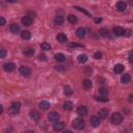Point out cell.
<instances>
[{"label": "cell", "instance_id": "obj_1", "mask_svg": "<svg viewBox=\"0 0 133 133\" xmlns=\"http://www.w3.org/2000/svg\"><path fill=\"white\" fill-rule=\"evenodd\" d=\"M20 107H21V103L20 102H18V101L13 102L12 105H10L9 110H8V113L9 114H17L20 111Z\"/></svg>", "mask_w": 133, "mask_h": 133}, {"label": "cell", "instance_id": "obj_2", "mask_svg": "<svg viewBox=\"0 0 133 133\" xmlns=\"http://www.w3.org/2000/svg\"><path fill=\"white\" fill-rule=\"evenodd\" d=\"M72 126H73V128H75L77 130H81L84 128L85 124H84V121L82 119H75L72 122Z\"/></svg>", "mask_w": 133, "mask_h": 133}, {"label": "cell", "instance_id": "obj_3", "mask_svg": "<svg viewBox=\"0 0 133 133\" xmlns=\"http://www.w3.org/2000/svg\"><path fill=\"white\" fill-rule=\"evenodd\" d=\"M123 122V115H122L120 112H114L111 115V123L114 125H119Z\"/></svg>", "mask_w": 133, "mask_h": 133}, {"label": "cell", "instance_id": "obj_4", "mask_svg": "<svg viewBox=\"0 0 133 133\" xmlns=\"http://www.w3.org/2000/svg\"><path fill=\"white\" fill-rule=\"evenodd\" d=\"M19 71H20V74L24 77H29L31 75V70L29 68H27V66H24V65H22Z\"/></svg>", "mask_w": 133, "mask_h": 133}, {"label": "cell", "instance_id": "obj_5", "mask_svg": "<svg viewBox=\"0 0 133 133\" xmlns=\"http://www.w3.org/2000/svg\"><path fill=\"white\" fill-rule=\"evenodd\" d=\"M90 123H91V125L93 126V127H98V126H100V124H101V121H100V118L99 117H97V115H93L92 118H91V120H90Z\"/></svg>", "mask_w": 133, "mask_h": 133}, {"label": "cell", "instance_id": "obj_6", "mask_svg": "<svg viewBox=\"0 0 133 133\" xmlns=\"http://www.w3.org/2000/svg\"><path fill=\"white\" fill-rule=\"evenodd\" d=\"M15 69H16V65L13 62H7V63L3 64V70L5 72H13Z\"/></svg>", "mask_w": 133, "mask_h": 133}, {"label": "cell", "instance_id": "obj_7", "mask_svg": "<svg viewBox=\"0 0 133 133\" xmlns=\"http://www.w3.org/2000/svg\"><path fill=\"white\" fill-rule=\"evenodd\" d=\"M48 120L50 122H57L59 120V114L57 112H55V111H52L48 114Z\"/></svg>", "mask_w": 133, "mask_h": 133}, {"label": "cell", "instance_id": "obj_8", "mask_svg": "<svg viewBox=\"0 0 133 133\" xmlns=\"http://www.w3.org/2000/svg\"><path fill=\"white\" fill-rule=\"evenodd\" d=\"M115 8L119 10V12H125V9L127 8V4L124 1H119L115 4Z\"/></svg>", "mask_w": 133, "mask_h": 133}, {"label": "cell", "instance_id": "obj_9", "mask_svg": "<svg viewBox=\"0 0 133 133\" xmlns=\"http://www.w3.org/2000/svg\"><path fill=\"white\" fill-rule=\"evenodd\" d=\"M21 21H22V24L25 25V26H30L32 24V18L29 17V16H24Z\"/></svg>", "mask_w": 133, "mask_h": 133}, {"label": "cell", "instance_id": "obj_10", "mask_svg": "<svg viewBox=\"0 0 133 133\" xmlns=\"http://www.w3.org/2000/svg\"><path fill=\"white\" fill-rule=\"evenodd\" d=\"M77 113H78L79 115H81V117L86 115L87 114V108L85 106H82V105L78 106V108H77Z\"/></svg>", "mask_w": 133, "mask_h": 133}, {"label": "cell", "instance_id": "obj_11", "mask_svg": "<svg viewBox=\"0 0 133 133\" xmlns=\"http://www.w3.org/2000/svg\"><path fill=\"white\" fill-rule=\"evenodd\" d=\"M53 129L55 131H62L64 129V123H62V122H56L53 125Z\"/></svg>", "mask_w": 133, "mask_h": 133}, {"label": "cell", "instance_id": "obj_12", "mask_svg": "<svg viewBox=\"0 0 133 133\" xmlns=\"http://www.w3.org/2000/svg\"><path fill=\"white\" fill-rule=\"evenodd\" d=\"M113 32H114V35H115L117 37H122V36L125 35V30L122 28V27H120V26L114 27V28H113Z\"/></svg>", "mask_w": 133, "mask_h": 133}, {"label": "cell", "instance_id": "obj_13", "mask_svg": "<svg viewBox=\"0 0 133 133\" xmlns=\"http://www.w3.org/2000/svg\"><path fill=\"white\" fill-rule=\"evenodd\" d=\"M65 56L62 54V53H57V54H55L54 55V59L56 60V61H58V62H63V61H65Z\"/></svg>", "mask_w": 133, "mask_h": 133}, {"label": "cell", "instance_id": "obj_14", "mask_svg": "<svg viewBox=\"0 0 133 133\" xmlns=\"http://www.w3.org/2000/svg\"><path fill=\"white\" fill-rule=\"evenodd\" d=\"M39 107H40L41 109L46 110V109L50 108V103L47 101V100H44V101H42V102L39 103Z\"/></svg>", "mask_w": 133, "mask_h": 133}, {"label": "cell", "instance_id": "obj_15", "mask_svg": "<svg viewBox=\"0 0 133 133\" xmlns=\"http://www.w3.org/2000/svg\"><path fill=\"white\" fill-rule=\"evenodd\" d=\"M29 117H30L33 121H39V120H40V118H41L40 113H39L38 111H36V110H31L30 113H29Z\"/></svg>", "mask_w": 133, "mask_h": 133}, {"label": "cell", "instance_id": "obj_16", "mask_svg": "<svg viewBox=\"0 0 133 133\" xmlns=\"http://www.w3.org/2000/svg\"><path fill=\"white\" fill-rule=\"evenodd\" d=\"M85 33H86V31H85V29L82 28V27H80V28H78V29L76 30V35H77V37L80 38V39H82V38L85 37Z\"/></svg>", "mask_w": 133, "mask_h": 133}, {"label": "cell", "instance_id": "obj_17", "mask_svg": "<svg viewBox=\"0 0 133 133\" xmlns=\"http://www.w3.org/2000/svg\"><path fill=\"white\" fill-rule=\"evenodd\" d=\"M130 80H131V76L129 74H124V75H122V77H121V81H122V83H124V84L130 82Z\"/></svg>", "mask_w": 133, "mask_h": 133}, {"label": "cell", "instance_id": "obj_18", "mask_svg": "<svg viewBox=\"0 0 133 133\" xmlns=\"http://www.w3.org/2000/svg\"><path fill=\"white\" fill-rule=\"evenodd\" d=\"M21 38L23 39V40H29L30 38H31V33H30V31H28V30H23L21 32Z\"/></svg>", "mask_w": 133, "mask_h": 133}, {"label": "cell", "instance_id": "obj_19", "mask_svg": "<svg viewBox=\"0 0 133 133\" xmlns=\"http://www.w3.org/2000/svg\"><path fill=\"white\" fill-rule=\"evenodd\" d=\"M113 71H114V73H117V74H121L122 72L124 71V65H123V64H121V63L115 64V65H114V68H113Z\"/></svg>", "mask_w": 133, "mask_h": 133}, {"label": "cell", "instance_id": "obj_20", "mask_svg": "<svg viewBox=\"0 0 133 133\" xmlns=\"http://www.w3.org/2000/svg\"><path fill=\"white\" fill-rule=\"evenodd\" d=\"M99 95H100V97L108 98V90H107L106 87H101L99 90Z\"/></svg>", "mask_w": 133, "mask_h": 133}, {"label": "cell", "instance_id": "obj_21", "mask_svg": "<svg viewBox=\"0 0 133 133\" xmlns=\"http://www.w3.org/2000/svg\"><path fill=\"white\" fill-rule=\"evenodd\" d=\"M63 21H64V18H63L61 15H58V16L55 17V19H54V23L56 24V25H61V24L63 23Z\"/></svg>", "mask_w": 133, "mask_h": 133}, {"label": "cell", "instance_id": "obj_22", "mask_svg": "<svg viewBox=\"0 0 133 133\" xmlns=\"http://www.w3.org/2000/svg\"><path fill=\"white\" fill-rule=\"evenodd\" d=\"M23 53L26 55V56H32L33 54H35V49L33 48H30V47H27L24 49Z\"/></svg>", "mask_w": 133, "mask_h": 133}, {"label": "cell", "instance_id": "obj_23", "mask_svg": "<svg viewBox=\"0 0 133 133\" xmlns=\"http://www.w3.org/2000/svg\"><path fill=\"white\" fill-rule=\"evenodd\" d=\"M56 40H57L59 43H65V42H66V36L64 35V33L60 32V33H58V35H57Z\"/></svg>", "mask_w": 133, "mask_h": 133}, {"label": "cell", "instance_id": "obj_24", "mask_svg": "<svg viewBox=\"0 0 133 133\" xmlns=\"http://www.w3.org/2000/svg\"><path fill=\"white\" fill-rule=\"evenodd\" d=\"M63 109L68 110V111H71V110L73 109V103L71 101H65L63 103Z\"/></svg>", "mask_w": 133, "mask_h": 133}, {"label": "cell", "instance_id": "obj_25", "mask_svg": "<svg viewBox=\"0 0 133 133\" xmlns=\"http://www.w3.org/2000/svg\"><path fill=\"white\" fill-rule=\"evenodd\" d=\"M82 86H83L84 90H90V88L92 87V81H91V80H88V79L83 80V82H82Z\"/></svg>", "mask_w": 133, "mask_h": 133}, {"label": "cell", "instance_id": "obj_26", "mask_svg": "<svg viewBox=\"0 0 133 133\" xmlns=\"http://www.w3.org/2000/svg\"><path fill=\"white\" fill-rule=\"evenodd\" d=\"M66 18H68V21L70 22L71 24H76L77 22H78V19H77V17L74 16V15H69Z\"/></svg>", "mask_w": 133, "mask_h": 133}, {"label": "cell", "instance_id": "obj_27", "mask_svg": "<svg viewBox=\"0 0 133 133\" xmlns=\"http://www.w3.org/2000/svg\"><path fill=\"white\" fill-rule=\"evenodd\" d=\"M77 59H78V62H80V63H84V62L87 61V55H86V54H80Z\"/></svg>", "mask_w": 133, "mask_h": 133}, {"label": "cell", "instance_id": "obj_28", "mask_svg": "<svg viewBox=\"0 0 133 133\" xmlns=\"http://www.w3.org/2000/svg\"><path fill=\"white\" fill-rule=\"evenodd\" d=\"M108 109H106V108H103V109H101V110H99V112H98V114L101 117V118H106L107 115H108Z\"/></svg>", "mask_w": 133, "mask_h": 133}, {"label": "cell", "instance_id": "obj_29", "mask_svg": "<svg viewBox=\"0 0 133 133\" xmlns=\"http://www.w3.org/2000/svg\"><path fill=\"white\" fill-rule=\"evenodd\" d=\"M10 31H12L13 33L20 32V26L18 24H12V25H10Z\"/></svg>", "mask_w": 133, "mask_h": 133}, {"label": "cell", "instance_id": "obj_30", "mask_svg": "<svg viewBox=\"0 0 133 133\" xmlns=\"http://www.w3.org/2000/svg\"><path fill=\"white\" fill-rule=\"evenodd\" d=\"M63 91H64V95H66V96H71L73 94V90L69 85H65L64 88H63Z\"/></svg>", "mask_w": 133, "mask_h": 133}, {"label": "cell", "instance_id": "obj_31", "mask_svg": "<svg viewBox=\"0 0 133 133\" xmlns=\"http://www.w3.org/2000/svg\"><path fill=\"white\" fill-rule=\"evenodd\" d=\"M41 48H42V50L47 51V50H50V49H51V46L49 45L48 43H43V44H41Z\"/></svg>", "mask_w": 133, "mask_h": 133}, {"label": "cell", "instance_id": "obj_32", "mask_svg": "<svg viewBox=\"0 0 133 133\" xmlns=\"http://www.w3.org/2000/svg\"><path fill=\"white\" fill-rule=\"evenodd\" d=\"M74 8H76V9H78V10H80V12H82V13H84V14H85V15H87L88 17H92V16H91V14H90V13H88V12H87V10H85V9H83V8H82V7H80V6H75Z\"/></svg>", "mask_w": 133, "mask_h": 133}, {"label": "cell", "instance_id": "obj_33", "mask_svg": "<svg viewBox=\"0 0 133 133\" xmlns=\"http://www.w3.org/2000/svg\"><path fill=\"white\" fill-rule=\"evenodd\" d=\"M97 101H101V102H107L108 98H104V97H97Z\"/></svg>", "mask_w": 133, "mask_h": 133}, {"label": "cell", "instance_id": "obj_34", "mask_svg": "<svg viewBox=\"0 0 133 133\" xmlns=\"http://www.w3.org/2000/svg\"><path fill=\"white\" fill-rule=\"evenodd\" d=\"M5 55H6V51H5L4 49H1V50H0V58H4Z\"/></svg>", "mask_w": 133, "mask_h": 133}, {"label": "cell", "instance_id": "obj_35", "mask_svg": "<svg viewBox=\"0 0 133 133\" xmlns=\"http://www.w3.org/2000/svg\"><path fill=\"white\" fill-rule=\"evenodd\" d=\"M107 33H108L107 29H101L100 30V35L103 36V37H107Z\"/></svg>", "mask_w": 133, "mask_h": 133}, {"label": "cell", "instance_id": "obj_36", "mask_svg": "<svg viewBox=\"0 0 133 133\" xmlns=\"http://www.w3.org/2000/svg\"><path fill=\"white\" fill-rule=\"evenodd\" d=\"M96 59H100V58H101L102 57V53L101 52H96L95 53V56H94Z\"/></svg>", "mask_w": 133, "mask_h": 133}, {"label": "cell", "instance_id": "obj_37", "mask_svg": "<svg viewBox=\"0 0 133 133\" xmlns=\"http://www.w3.org/2000/svg\"><path fill=\"white\" fill-rule=\"evenodd\" d=\"M129 61L131 62V63H133V51H131L130 53H129Z\"/></svg>", "mask_w": 133, "mask_h": 133}, {"label": "cell", "instance_id": "obj_38", "mask_svg": "<svg viewBox=\"0 0 133 133\" xmlns=\"http://www.w3.org/2000/svg\"><path fill=\"white\" fill-rule=\"evenodd\" d=\"M5 24V19L3 17H0V25H4Z\"/></svg>", "mask_w": 133, "mask_h": 133}, {"label": "cell", "instance_id": "obj_39", "mask_svg": "<svg viewBox=\"0 0 133 133\" xmlns=\"http://www.w3.org/2000/svg\"><path fill=\"white\" fill-rule=\"evenodd\" d=\"M125 36H127V37H130V36H131V30H129V29L125 30Z\"/></svg>", "mask_w": 133, "mask_h": 133}, {"label": "cell", "instance_id": "obj_40", "mask_svg": "<svg viewBox=\"0 0 133 133\" xmlns=\"http://www.w3.org/2000/svg\"><path fill=\"white\" fill-rule=\"evenodd\" d=\"M95 22H96V23H101L102 19L101 18H95Z\"/></svg>", "mask_w": 133, "mask_h": 133}, {"label": "cell", "instance_id": "obj_41", "mask_svg": "<svg viewBox=\"0 0 133 133\" xmlns=\"http://www.w3.org/2000/svg\"><path fill=\"white\" fill-rule=\"evenodd\" d=\"M40 59H41V60H44V61H45V60H46V56H45V55H44V54H43V55L41 54V55H40Z\"/></svg>", "mask_w": 133, "mask_h": 133}, {"label": "cell", "instance_id": "obj_42", "mask_svg": "<svg viewBox=\"0 0 133 133\" xmlns=\"http://www.w3.org/2000/svg\"><path fill=\"white\" fill-rule=\"evenodd\" d=\"M69 46L70 47H80V45H78V44H70Z\"/></svg>", "mask_w": 133, "mask_h": 133}, {"label": "cell", "instance_id": "obj_43", "mask_svg": "<svg viewBox=\"0 0 133 133\" xmlns=\"http://www.w3.org/2000/svg\"><path fill=\"white\" fill-rule=\"evenodd\" d=\"M24 133H36L35 131H32V130H27V131H25Z\"/></svg>", "mask_w": 133, "mask_h": 133}, {"label": "cell", "instance_id": "obj_44", "mask_svg": "<svg viewBox=\"0 0 133 133\" xmlns=\"http://www.w3.org/2000/svg\"><path fill=\"white\" fill-rule=\"evenodd\" d=\"M62 133H72V131H70V130H64Z\"/></svg>", "mask_w": 133, "mask_h": 133}, {"label": "cell", "instance_id": "obj_45", "mask_svg": "<svg viewBox=\"0 0 133 133\" xmlns=\"http://www.w3.org/2000/svg\"><path fill=\"white\" fill-rule=\"evenodd\" d=\"M3 112V107H2V105L0 106V113H2Z\"/></svg>", "mask_w": 133, "mask_h": 133}]
</instances>
